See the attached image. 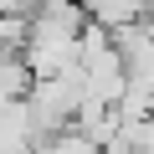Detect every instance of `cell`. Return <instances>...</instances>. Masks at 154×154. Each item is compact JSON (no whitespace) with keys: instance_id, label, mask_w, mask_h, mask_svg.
<instances>
[{"instance_id":"7a4b0ae2","label":"cell","mask_w":154,"mask_h":154,"mask_svg":"<svg viewBox=\"0 0 154 154\" xmlns=\"http://www.w3.org/2000/svg\"><path fill=\"white\" fill-rule=\"evenodd\" d=\"M46 154H103V144L82 128H62L57 139H46Z\"/></svg>"},{"instance_id":"6da1fadb","label":"cell","mask_w":154,"mask_h":154,"mask_svg":"<svg viewBox=\"0 0 154 154\" xmlns=\"http://www.w3.org/2000/svg\"><path fill=\"white\" fill-rule=\"evenodd\" d=\"M82 36H88V11H77V5H41L26 21L21 62L31 67L36 82L67 77V72H77V62H82Z\"/></svg>"}]
</instances>
